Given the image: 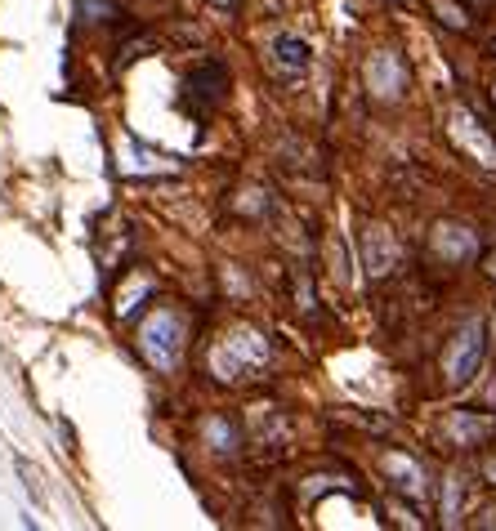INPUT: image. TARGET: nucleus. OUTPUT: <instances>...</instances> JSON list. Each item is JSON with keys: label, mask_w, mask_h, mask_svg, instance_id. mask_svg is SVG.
I'll return each instance as SVG.
<instances>
[{"label": "nucleus", "mask_w": 496, "mask_h": 531, "mask_svg": "<svg viewBox=\"0 0 496 531\" xmlns=\"http://www.w3.org/2000/svg\"><path fill=\"white\" fill-rule=\"evenodd\" d=\"M139 353L148 357L157 371H175L184 357V322L170 308H157L148 322L139 326Z\"/></svg>", "instance_id": "f257e3e1"}, {"label": "nucleus", "mask_w": 496, "mask_h": 531, "mask_svg": "<svg viewBox=\"0 0 496 531\" xmlns=\"http://www.w3.org/2000/svg\"><path fill=\"white\" fill-rule=\"evenodd\" d=\"M483 353H488V322H483V317H470V322L452 335V344H447L443 375L452 384H470L483 366Z\"/></svg>", "instance_id": "f03ea898"}, {"label": "nucleus", "mask_w": 496, "mask_h": 531, "mask_svg": "<svg viewBox=\"0 0 496 531\" xmlns=\"http://www.w3.org/2000/svg\"><path fill=\"white\" fill-rule=\"evenodd\" d=\"M264 362H269V344H264L260 331H237L215 349L219 380H237V375H246L251 366H264Z\"/></svg>", "instance_id": "7ed1b4c3"}, {"label": "nucleus", "mask_w": 496, "mask_h": 531, "mask_svg": "<svg viewBox=\"0 0 496 531\" xmlns=\"http://www.w3.org/2000/svg\"><path fill=\"white\" fill-rule=\"evenodd\" d=\"M447 130H452V143L474 161V166L496 170V139L483 130V121L474 117L470 108H452V117H447Z\"/></svg>", "instance_id": "20e7f679"}, {"label": "nucleus", "mask_w": 496, "mask_h": 531, "mask_svg": "<svg viewBox=\"0 0 496 531\" xmlns=\"http://www.w3.org/2000/svg\"><path fill=\"white\" fill-rule=\"evenodd\" d=\"M403 85H407V67L403 59H398L394 50H376L367 59V90H371V99H380V103H394V99H403Z\"/></svg>", "instance_id": "39448f33"}, {"label": "nucleus", "mask_w": 496, "mask_h": 531, "mask_svg": "<svg viewBox=\"0 0 496 531\" xmlns=\"http://www.w3.org/2000/svg\"><path fill=\"white\" fill-rule=\"evenodd\" d=\"M429 246H434V255L447 259V264H470V259H479V237H474L465 224H447V219L434 224Z\"/></svg>", "instance_id": "423d86ee"}, {"label": "nucleus", "mask_w": 496, "mask_h": 531, "mask_svg": "<svg viewBox=\"0 0 496 531\" xmlns=\"http://www.w3.org/2000/svg\"><path fill=\"white\" fill-rule=\"evenodd\" d=\"M362 250H367V273L371 277H385L389 268H394V259H398L394 237H389L380 224H371L367 233H362Z\"/></svg>", "instance_id": "0eeeda50"}, {"label": "nucleus", "mask_w": 496, "mask_h": 531, "mask_svg": "<svg viewBox=\"0 0 496 531\" xmlns=\"http://www.w3.org/2000/svg\"><path fill=\"white\" fill-rule=\"evenodd\" d=\"M385 473H389V482H394L403 496H425V473H421V465H416L412 456H403V451H389L385 456Z\"/></svg>", "instance_id": "6e6552de"}, {"label": "nucleus", "mask_w": 496, "mask_h": 531, "mask_svg": "<svg viewBox=\"0 0 496 531\" xmlns=\"http://www.w3.org/2000/svg\"><path fill=\"white\" fill-rule=\"evenodd\" d=\"M447 433H452L461 447H479L492 433V420H483V415H474V411H452L447 415Z\"/></svg>", "instance_id": "1a4fd4ad"}, {"label": "nucleus", "mask_w": 496, "mask_h": 531, "mask_svg": "<svg viewBox=\"0 0 496 531\" xmlns=\"http://www.w3.org/2000/svg\"><path fill=\"white\" fill-rule=\"evenodd\" d=\"M273 54H278V63H282V72H304V67H309V45L300 41V36H278V41H273Z\"/></svg>", "instance_id": "9d476101"}, {"label": "nucleus", "mask_w": 496, "mask_h": 531, "mask_svg": "<svg viewBox=\"0 0 496 531\" xmlns=\"http://www.w3.org/2000/svg\"><path fill=\"white\" fill-rule=\"evenodd\" d=\"M461 505H465L461 473H447V482H443V523H447V527L461 523Z\"/></svg>", "instance_id": "9b49d317"}, {"label": "nucleus", "mask_w": 496, "mask_h": 531, "mask_svg": "<svg viewBox=\"0 0 496 531\" xmlns=\"http://www.w3.org/2000/svg\"><path fill=\"white\" fill-rule=\"evenodd\" d=\"M206 438H211V442H215V451H233V447H237V438H233V429H228V424H224V420H211V424H206Z\"/></svg>", "instance_id": "f8f14e48"}, {"label": "nucleus", "mask_w": 496, "mask_h": 531, "mask_svg": "<svg viewBox=\"0 0 496 531\" xmlns=\"http://www.w3.org/2000/svg\"><path fill=\"white\" fill-rule=\"evenodd\" d=\"M81 9L85 14H94V18H112L117 9H112V0H81Z\"/></svg>", "instance_id": "ddd939ff"}, {"label": "nucleus", "mask_w": 496, "mask_h": 531, "mask_svg": "<svg viewBox=\"0 0 496 531\" xmlns=\"http://www.w3.org/2000/svg\"><path fill=\"white\" fill-rule=\"evenodd\" d=\"M483 478H488L492 487H496V460H488V465H483Z\"/></svg>", "instance_id": "4468645a"}, {"label": "nucleus", "mask_w": 496, "mask_h": 531, "mask_svg": "<svg viewBox=\"0 0 496 531\" xmlns=\"http://www.w3.org/2000/svg\"><path fill=\"white\" fill-rule=\"evenodd\" d=\"M211 5H215V9H224V14H228V9H233L237 0H211Z\"/></svg>", "instance_id": "2eb2a0df"}, {"label": "nucleus", "mask_w": 496, "mask_h": 531, "mask_svg": "<svg viewBox=\"0 0 496 531\" xmlns=\"http://www.w3.org/2000/svg\"><path fill=\"white\" fill-rule=\"evenodd\" d=\"M488 277H492V282H496V255L488 259Z\"/></svg>", "instance_id": "dca6fc26"}, {"label": "nucleus", "mask_w": 496, "mask_h": 531, "mask_svg": "<svg viewBox=\"0 0 496 531\" xmlns=\"http://www.w3.org/2000/svg\"><path fill=\"white\" fill-rule=\"evenodd\" d=\"M492 103H496V76H492Z\"/></svg>", "instance_id": "f3484780"}]
</instances>
